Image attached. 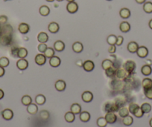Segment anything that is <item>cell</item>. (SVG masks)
Returning a JSON list of instances; mask_svg holds the SVG:
<instances>
[{"mask_svg": "<svg viewBox=\"0 0 152 127\" xmlns=\"http://www.w3.org/2000/svg\"><path fill=\"white\" fill-rule=\"evenodd\" d=\"M46 101V97H45L44 95H38L36 96L35 102H36V103L37 104V105L42 106V105L45 104Z\"/></svg>", "mask_w": 152, "mask_h": 127, "instance_id": "cell-29", "label": "cell"}, {"mask_svg": "<svg viewBox=\"0 0 152 127\" xmlns=\"http://www.w3.org/2000/svg\"><path fill=\"white\" fill-rule=\"evenodd\" d=\"M2 116L5 120H11L14 117V112L11 109H6L2 111Z\"/></svg>", "mask_w": 152, "mask_h": 127, "instance_id": "cell-10", "label": "cell"}, {"mask_svg": "<svg viewBox=\"0 0 152 127\" xmlns=\"http://www.w3.org/2000/svg\"><path fill=\"white\" fill-rule=\"evenodd\" d=\"M67 2H75V0H66Z\"/></svg>", "mask_w": 152, "mask_h": 127, "instance_id": "cell-59", "label": "cell"}, {"mask_svg": "<svg viewBox=\"0 0 152 127\" xmlns=\"http://www.w3.org/2000/svg\"><path fill=\"white\" fill-rule=\"evenodd\" d=\"M34 61L38 66H43L46 62V57L43 54H38L36 55Z\"/></svg>", "mask_w": 152, "mask_h": 127, "instance_id": "cell-8", "label": "cell"}, {"mask_svg": "<svg viewBox=\"0 0 152 127\" xmlns=\"http://www.w3.org/2000/svg\"><path fill=\"white\" fill-rule=\"evenodd\" d=\"M128 74V72H126L124 68H118V69H116V77L118 79L124 80L127 77Z\"/></svg>", "mask_w": 152, "mask_h": 127, "instance_id": "cell-12", "label": "cell"}, {"mask_svg": "<svg viewBox=\"0 0 152 127\" xmlns=\"http://www.w3.org/2000/svg\"><path fill=\"white\" fill-rule=\"evenodd\" d=\"M27 111L30 115H36L38 111V107L35 103H31L27 106Z\"/></svg>", "mask_w": 152, "mask_h": 127, "instance_id": "cell-20", "label": "cell"}, {"mask_svg": "<svg viewBox=\"0 0 152 127\" xmlns=\"http://www.w3.org/2000/svg\"><path fill=\"white\" fill-rule=\"evenodd\" d=\"M16 67L21 71H23L29 67V62L25 59H20L16 62Z\"/></svg>", "mask_w": 152, "mask_h": 127, "instance_id": "cell-7", "label": "cell"}, {"mask_svg": "<svg viewBox=\"0 0 152 127\" xmlns=\"http://www.w3.org/2000/svg\"><path fill=\"white\" fill-rule=\"evenodd\" d=\"M7 21V17L6 16H0V24H5Z\"/></svg>", "mask_w": 152, "mask_h": 127, "instance_id": "cell-51", "label": "cell"}, {"mask_svg": "<svg viewBox=\"0 0 152 127\" xmlns=\"http://www.w3.org/2000/svg\"><path fill=\"white\" fill-rule=\"evenodd\" d=\"M81 98L84 103H90L93 100V95L91 91H86L82 94Z\"/></svg>", "mask_w": 152, "mask_h": 127, "instance_id": "cell-11", "label": "cell"}, {"mask_svg": "<svg viewBox=\"0 0 152 127\" xmlns=\"http://www.w3.org/2000/svg\"><path fill=\"white\" fill-rule=\"evenodd\" d=\"M43 54L46 56V57L50 59L53 56H55V49H53L52 48H47V49L43 53Z\"/></svg>", "mask_w": 152, "mask_h": 127, "instance_id": "cell-38", "label": "cell"}, {"mask_svg": "<svg viewBox=\"0 0 152 127\" xmlns=\"http://www.w3.org/2000/svg\"><path fill=\"white\" fill-rule=\"evenodd\" d=\"M136 54L139 57L145 58L147 56L149 55V49H147L145 46H140L137 49Z\"/></svg>", "mask_w": 152, "mask_h": 127, "instance_id": "cell-4", "label": "cell"}, {"mask_svg": "<svg viewBox=\"0 0 152 127\" xmlns=\"http://www.w3.org/2000/svg\"><path fill=\"white\" fill-rule=\"evenodd\" d=\"M64 118L66 122H68V123H72V122H74V120H75V115L74 113L72 112L71 111H68V112H66V114H65Z\"/></svg>", "mask_w": 152, "mask_h": 127, "instance_id": "cell-31", "label": "cell"}, {"mask_svg": "<svg viewBox=\"0 0 152 127\" xmlns=\"http://www.w3.org/2000/svg\"><path fill=\"white\" fill-rule=\"evenodd\" d=\"M119 115L121 118H125V117L129 115V110L126 107H122L119 109Z\"/></svg>", "mask_w": 152, "mask_h": 127, "instance_id": "cell-37", "label": "cell"}, {"mask_svg": "<svg viewBox=\"0 0 152 127\" xmlns=\"http://www.w3.org/2000/svg\"><path fill=\"white\" fill-rule=\"evenodd\" d=\"M21 102L24 106H28L32 103V99H31V97L29 95H24L23 97H22Z\"/></svg>", "mask_w": 152, "mask_h": 127, "instance_id": "cell-32", "label": "cell"}, {"mask_svg": "<svg viewBox=\"0 0 152 127\" xmlns=\"http://www.w3.org/2000/svg\"><path fill=\"white\" fill-rule=\"evenodd\" d=\"M57 2H62V1H63V0H57Z\"/></svg>", "mask_w": 152, "mask_h": 127, "instance_id": "cell-61", "label": "cell"}, {"mask_svg": "<svg viewBox=\"0 0 152 127\" xmlns=\"http://www.w3.org/2000/svg\"><path fill=\"white\" fill-rule=\"evenodd\" d=\"M4 96H5V93H4V91L2 89H1V88H0V100H2V99L4 97Z\"/></svg>", "mask_w": 152, "mask_h": 127, "instance_id": "cell-53", "label": "cell"}, {"mask_svg": "<svg viewBox=\"0 0 152 127\" xmlns=\"http://www.w3.org/2000/svg\"><path fill=\"white\" fill-rule=\"evenodd\" d=\"M46 1L48 2H54L55 0H46Z\"/></svg>", "mask_w": 152, "mask_h": 127, "instance_id": "cell-60", "label": "cell"}, {"mask_svg": "<svg viewBox=\"0 0 152 127\" xmlns=\"http://www.w3.org/2000/svg\"><path fill=\"white\" fill-rule=\"evenodd\" d=\"M13 28L10 25H5L2 28V32L5 35H9V34H11V32H12Z\"/></svg>", "mask_w": 152, "mask_h": 127, "instance_id": "cell-43", "label": "cell"}, {"mask_svg": "<svg viewBox=\"0 0 152 127\" xmlns=\"http://www.w3.org/2000/svg\"><path fill=\"white\" fill-rule=\"evenodd\" d=\"M144 94L145 97L149 100H152V88H148V89H144Z\"/></svg>", "mask_w": 152, "mask_h": 127, "instance_id": "cell-46", "label": "cell"}, {"mask_svg": "<svg viewBox=\"0 0 152 127\" xmlns=\"http://www.w3.org/2000/svg\"><path fill=\"white\" fill-rule=\"evenodd\" d=\"M146 0H136V2H137L138 4H144Z\"/></svg>", "mask_w": 152, "mask_h": 127, "instance_id": "cell-54", "label": "cell"}, {"mask_svg": "<svg viewBox=\"0 0 152 127\" xmlns=\"http://www.w3.org/2000/svg\"><path fill=\"white\" fill-rule=\"evenodd\" d=\"M119 106L113 103H107L104 105V111L107 112H115L119 111Z\"/></svg>", "mask_w": 152, "mask_h": 127, "instance_id": "cell-2", "label": "cell"}, {"mask_svg": "<svg viewBox=\"0 0 152 127\" xmlns=\"http://www.w3.org/2000/svg\"><path fill=\"white\" fill-rule=\"evenodd\" d=\"M119 15L122 19H128L131 16V11L128 8L124 7L120 10Z\"/></svg>", "mask_w": 152, "mask_h": 127, "instance_id": "cell-24", "label": "cell"}, {"mask_svg": "<svg viewBox=\"0 0 152 127\" xmlns=\"http://www.w3.org/2000/svg\"><path fill=\"white\" fill-rule=\"evenodd\" d=\"M149 125H150L151 127H152V118L150 120V121H149Z\"/></svg>", "mask_w": 152, "mask_h": 127, "instance_id": "cell-58", "label": "cell"}, {"mask_svg": "<svg viewBox=\"0 0 152 127\" xmlns=\"http://www.w3.org/2000/svg\"><path fill=\"white\" fill-rule=\"evenodd\" d=\"M140 108H141L143 112H144V114L149 113L151 111V104L148 103H145L142 104V106H140Z\"/></svg>", "mask_w": 152, "mask_h": 127, "instance_id": "cell-36", "label": "cell"}, {"mask_svg": "<svg viewBox=\"0 0 152 127\" xmlns=\"http://www.w3.org/2000/svg\"><path fill=\"white\" fill-rule=\"evenodd\" d=\"M116 68H115L114 66H113L106 69L105 74L106 75H107L108 77H113L114 76H116Z\"/></svg>", "mask_w": 152, "mask_h": 127, "instance_id": "cell-35", "label": "cell"}, {"mask_svg": "<svg viewBox=\"0 0 152 127\" xmlns=\"http://www.w3.org/2000/svg\"><path fill=\"white\" fill-rule=\"evenodd\" d=\"M139 45H138V43H136V42H130V43L127 44V49L130 53L131 54H134V53H136L137 51V49H139Z\"/></svg>", "mask_w": 152, "mask_h": 127, "instance_id": "cell-9", "label": "cell"}, {"mask_svg": "<svg viewBox=\"0 0 152 127\" xmlns=\"http://www.w3.org/2000/svg\"><path fill=\"white\" fill-rule=\"evenodd\" d=\"M10 64V61H9L8 58L5 57H2L0 58V66L5 68L7 67Z\"/></svg>", "mask_w": 152, "mask_h": 127, "instance_id": "cell-42", "label": "cell"}, {"mask_svg": "<svg viewBox=\"0 0 152 127\" xmlns=\"http://www.w3.org/2000/svg\"><path fill=\"white\" fill-rule=\"evenodd\" d=\"M116 40H117V36L113 35V34H111L107 38V42L110 45H116Z\"/></svg>", "mask_w": 152, "mask_h": 127, "instance_id": "cell-39", "label": "cell"}, {"mask_svg": "<svg viewBox=\"0 0 152 127\" xmlns=\"http://www.w3.org/2000/svg\"><path fill=\"white\" fill-rule=\"evenodd\" d=\"M60 26L59 25L55 22H52L51 23H49L48 26V31L52 34H56L59 31Z\"/></svg>", "mask_w": 152, "mask_h": 127, "instance_id": "cell-14", "label": "cell"}, {"mask_svg": "<svg viewBox=\"0 0 152 127\" xmlns=\"http://www.w3.org/2000/svg\"><path fill=\"white\" fill-rule=\"evenodd\" d=\"M66 10L70 14H75L78 10V5L75 2H69L66 5Z\"/></svg>", "mask_w": 152, "mask_h": 127, "instance_id": "cell-5", "label": "cell"}, {"mask_svg": "<svg viewBox=\"0 0 152 127\" xmlns=\"http://www.w3.org/2000/svg\"><path fill=\"white\" fill-rule=\"evenodd\" d=\"M124 42V37L122 36H117V40H116V45H118V46H120L122 45V43Z\"/></svg>", "mask_w": 152, "mask_h": 127, "instance_id": "cell-49", "label": "cell"}, {"mask_svg": "<svg viewBox=\"0 0 152 127\" xmlns=\"http://www.w3.org/2000/svg\"><path fill=\"white\" fill-rule=\"evenodd\" d=\"M141 72L143 75L149 76L152 73V68L149 65H144L141 68Z\"/></svg>", "mask_w": 152, "mask_h": 127, "instance_id": "cell-22", "label": "cell"}, {"mask_svg": "<svg viewBox=\"0 0 152 127\" xmlns=\"http://www.w3.org/2000/svg\"><path fill=\"white\" fill-rule=\"evenodd\" d=\"M142 85L143 89H148V88H152V80L149 78V77L143 79Z\"/></svg>", "mask_w": 152, "mask_h": 127, "instance_id": "cell-27", "label": "cell"}, {"mask_svg": "<svg viewBox=\"0 0 152 127\" xmlns=\"http://www.w3.org/2000/svg\"><path fill=\"white\" fill-rule=\"evenodd\" d=\"M149 28H150L151 29H152V19L150 20V21H149Z\"/></svg>", "mask_w": 152, "mask_h": 127, "instance_id": "cell-55", "label": "cell"}, {"mask_svg": "<svg viewBox=\"0 0 152 127\" xmlns=\"http://www.w3.org/2000/svg\"><path fill=\"white\" fill-rule=\"evenodd\" d=\"M72 50L74 52L79 54L80 52H82L84 50V46H83V44L80 42H75L73 43L72 45Z\"/></svg>", "mask_w": 152, "mask_h": 127, "instance_id": "cell-18", "label": "cell"}, {"mask_svg": "<svg viewBox=\"0 0 152 127\" xmlns=\"http://www.w3.org/2000/svg\"><path fill=\"white\" fill-rule=\"evenodd\" d=\"M5 73V68L3 67L0 66V77H3L4 74Z\"/></svg>", "mask_w": 152, "mask_h": 127, "instance_id": "cell-52", "label": "cell"}, {"mask_svg": "<svg viewBox=\"0 0 152 127\" xmlns=\"http://www.w3.org/2000/svg\"><path fill=\"white\" fill-rule=\"evenodd\" d=\"M113 62L111 60V59H104L102 63V67L104 71H105L106 69H107V68H110V67H113Z\"/></svg>", "mask_w": 152, "mask_h": 127, "instance_id": "cell-28", "label": "cell"}, {"mask_svg": "<svg viewBox=\"0 0 152 127\" xmlns=\"http://www.w3.org/2000/svg\"><path fill=\"white\" fill-rule=\"evenodd\" d=\"M96 123L98 127H106V126L107 125V122L105 118H103V117L98 118Z\"/></svg>", "mask_w": 152, "mask_h": 127, "instance_id": "cell-41", "label": "cell"}, {"mask_svg": "<svg viewBox=\"0 0 152 127\" xmlns=\"http://www.w3.org/2000/svg\"><path fill=\"white\" fill-rule=\"evenodd\" d=\"M116 51V45H110L109 49H108V52H109L110 54H114L115 52Z\"/></svg>", "mask_w": 152, "mask_h": 127, "instance_id": "cell-50", "label": "cell"}, {"mask_svg": "<svg viewBox=\"0 0 152 127\" xmlns=\"http://www.w3.org/2000/svg\"><path fill=\"white\" fill-rule=\"evenodd\" d=\"M134 115L135 117H136V118H142V117L143 115H144V112L142 111V110L141 109V108L140 107L139 109H137V110H136V112L134 113Z\"/></svg>", "mask_w": 152, "mask_h": 127, "instance_id": "cell-47", "label": "cell"}, {"mask_svg": "<svg viewBox=\"0 0 152 127\" xmlns=\"http://www.w3.org/2000/svg\"><path fill=\"white\" fill-rule=\"evenodd\" d=\"M28 56V50L25 48H20L17 50V54L16 57H18L20 59H25Z\"/></svg>", "mask_w": 152, "mask_h": 127, "instance_id": "cell-21", "label": "cell"}, {"mask_svg": "<svg viewBox=\"0 0 152 127\" xmlns=\"http://www.w3.org/2000/svg\"><path fill=\"white\" fill-rule=\"evenodd\" d=\"M136 63L133 60H127L126 61L123 65V68L126 71V72L130 73H133L134 72V70L136 69Z\"/></svg>", "mask_w": 152, "mask_h": 127, "instance_id": "cell-1", "label": "cell"}, {"mask_svg": "<svg viewBox=\"0 0 152 127\" xmlns=\"http://www.w3.org/2000/svg\"><path fill=\"white\" fill-rule=\"evenodd\" d=\"M40 117H41L42 119L46 120V119H48V117H49V114H48V112L47 111L43 110V111H42L41 112H40Z\"/></svg>", "mask_w": 152, "mask_h": 127, "instance_id": "cell-48", "label": "cell"}, {"mask_svg": "<svg viewBox=\"0 0 152 127\" xmlns=\"http://www.w3.org/2000/svg\"><path fill=\"white\" fill-rule=\"evenodd\" d=\"M37 40L40 43H46L48 40V36L46 33L40 32L37 35Z\"/></svg>", "mask_w": 152, "mask_h": 127, "instance_id": "cell-23", "label": "cell"}, {"mask_svg": "<svg viewBox=\"0 0 152 127\" xmlns=\"http://www.w3.org/2000/svg\"><path fill=\"white\" fill-rule=\"evenodd\" d=\"M151 60H150V59H148V60H146V63L147 65H149V66H151V65L152 64V62H151Z\"/></svg>", "mask_w": 152, "mask_h": 127, "instance_id": "cell-56", "label": "cell"}, {"mask_svg": "<svg viewBox=\"0 0 152 127\" xmlns=\"http://www.w3.org/2000/svg\"><path fill=\"white\" fill-rule=\"evenodd\" d=\"M140 107V106H139L138 104L134 103H131L130 105H129V107H128L129 112L131 113L132 115H134V113L136 111V110H137V109H139Z\"/></svg>", "mask_w": 152, "mask_h": 127, "instance_id": "cell-40", "label": "cell"}, {"mask_svg": "<svg viewBox=\"0 0 152 127\" xmlns=\"http://www.w3.org/2000/svg\"><path fill=\"white\" fill-rule=\"evenodd\" d=\"M54 49L58 52H61L65 49L64 43L61 40H57L54 43Z\"/></svg>", "mask_w": 152, "mask_h": 127, "instance_id": "cell-16", "label": "cell"}, {"mask_svg": "<svg viewBox=\"0 0 152 127\" xmlns=\"http://www.w3.org/2000/svg\"><path fill=\"white\" fill-rule=\"evenodd\" d=\"M66 82L62 80H59L56 81L55 84V87L56 90L58 91H64L66 88Z\"/></svg>", "mask_w": 152, "mask_h": 127, "instance_id": "cell-15", "label": "cell"}, {"mask_svg": "<svg viewBox=\"0 0 152 127\" xmlns=\"http://www.w3.org/2000/svg\"><path fill=\"white\" fill-rule=\"evenodd\" d=\"M70 111L75 115H79L81 112V106L78 103H73L70 107Z\"/></svg>", "mask_w": 152, "mask_h": 127, "instance_id": "cell-25", "label": "cell"}, {"mask_svg": "<svg viewBox=\"0 0 152 127\" xmlns=\"http://www.w3.org/2000/svg\"><path fill=\"white\" fill-rule=\"evenodd\" d=\"M82 67L84 69V71H86L87 72H90L95 68V64L93 63V61L86 60L83 63Z\"/></svg>", "mask_w": 152, "mask_h": 127, "instance_id": "cell-3", "label": "cell"}, {"mask_svg": "<svg viewBox=\"0 0 152 127\" xmlns=\"http://www.w3.org/2000/svg\"><path fill=\"white\" fill-rule=\"evenodd\" d=\"M143 11L146 14H151L152 13V2H146L143 5Z\"/></svg>", "mask_w": 152, "mask_h": 127, "instance_id": "cell-34", "label": "cell"}, {"mask_svg": "<svg viewBox=\"0 0 152 127\" xmlns=\"http://www.w3.org/2000/svg\"><path fill=\"white\" fill-rule=\"evenodd\" d=\"M120 30L123 33H127L131 30V25L127 22H122L119 25Z\"/></svg>", "mask_w": 152, "mask_h": 127, "instance_id": "cell-19", "label": "cell"}, {"mask_svg": "<svg viewBox=\"0 0 152 127\" xmlns=\"http://www.w3.org/2000/svg\"><path fill=\"white\" fill-rule=\"evenodd\" d=\"M105 119L107 120V124H113L116 123L117 120V116L114 112H107L105 115Z\"/></svg>", "mask_w": 152, "mask_h": 127, "instance_id": "cell-6", "label": "cell"}, {"mask_svg": "<svg viewBox=\"0 0 152 127\" xmlns=\"http://www.w3.org/2000/svg\"><path fill=\"white\" fill-rule=\"evenodd\" d=\"M79 115H80V116H79L80 120L82 122L87 123V122H88L89 120H90V114H89L88 111H81Z\"/></svg>", "mask_w": 152, "mask_h": 127, "instance_id": "cell-26", "label": "cell"}, {"mask_svg": "<svg viewBox=\"0 0 152 127\" xmlns=\"http://www.w3.org/2000/svg\"><path fill=\"white\" fill-rule=\"evenodd\" d=\"M18 30L21 34H26L30 30V26H29V24L27 23H20L19 25V27H18Z\"/></svg>", "mask_w": 152, "mask_h": 127, "instance_id": "cell-17", "label": "cell"}, {"mask_svg": "<svg viewBox=\"0 0 152 127\" xmlns=\"http://www.w3.org/2000/svg\"><path fill=\"white\" fill-rule=\"evenodd\" d=\"M107 1H111V0H107Z\"/></svg>", "mask_w": 152, "mask_h": 127, "instance_id": "cell-63", "label": "cell"}, {"mask_svg": "<svg viewBox=\"0 0 152 127\" xmlns=\"http://www.w3.org/2000/svg\"><path fill=\"white\" fill-rule=\"evenodd\" d=\"M5 2H7V1H11V0H4Z\"/></svg>", "mask_w": 152, "mask_h": 127, "instance_id": "cell-62", "label": "cell"}, {"mask_svg": "<svg viewBox=\"0 0 152 127\" xmlns=\"http://www.w3.org/2000/svg\"><path fill=\"white\" fill-rule=\"evenodd\" d=\"M39 12L40 15L43 16H47L49 14H50V9L49 7L46 5H43L40 7Z\"/></svg>", "mask_w": 152, "mask_h": 127, "instance_id": "cell-30", "label": "cell"}, {"mask_svg": "<svg viewBox=\"0 0 152 127\" xmlns=\"http://www.w3.org/2000/svg\"><path fill=\"white\" fill-rule=\"evenodd\" d=\"M122 123L125 126H130L133 124L134 123V119L130 115H127V116L123 118V120H122Z\"/></svg>", "mask_w": 152, "mask_h": 127, "instance_id": "cell-33", "label": "cell"}, {"mask_svg": "<svg viewBox=\"0 0 152 127\" xmlns=\"http://www.w3.org/2000/svg\"><path fill=\"white\" fill-rule=\"evenodd\" d=\"M47 48H48V47H47V45H46V43H40V44L38 45L37 50L39 51L42 54V53H44V52L46 51V50L47 49Z\"/></svg>", "mask_w": 152, "mask_h": 127, "instance_id": "cell-45", "label": "cell"}, {"mask_svg": "<svg viewBox=\"0 0 152 127\" xmlns=\"http://www.w3.org/2000/svg\"><path fill=\"white\" fill-rule=\"evenodd\" d=\"M11 40V38L9 35H5L1 38V43L2 45H8Z\"/></svg>", "mask_w": 152, "mask_h": 127, "instance_id": "cell-44", "label": "cell"}, {"mask_svg": "<svg viewBox=\"0 0 152 127\" xmlns=\"http://www.w3.org/2000/svg\"><path fill=\"white\" fill-rule=\"evenodd\" d=\"M80 63H81V61L78 60V62H77V63H76V64H77L78 66H82L83 64H80Z\"/></svg>", "mask_w": 152, "mask_h": 127, "instance_id": "cell-57", "label": "cell"}, {"mask_svg": "<svg viewBox=\"0 0 152 127\" xmlns=\"http://www.w3.org/2000/svg\"><path fill=\"white\" fill-rule=\"evenodd\" d=\"M61 60L60 57H57V56H53L52 57L49 59V65L53 68H57L61 65Z\"/></svg>", "mask_w": 152, "mask_h": 127, "instance_id": "cell-13", "label": "cell"}]
</instances>
